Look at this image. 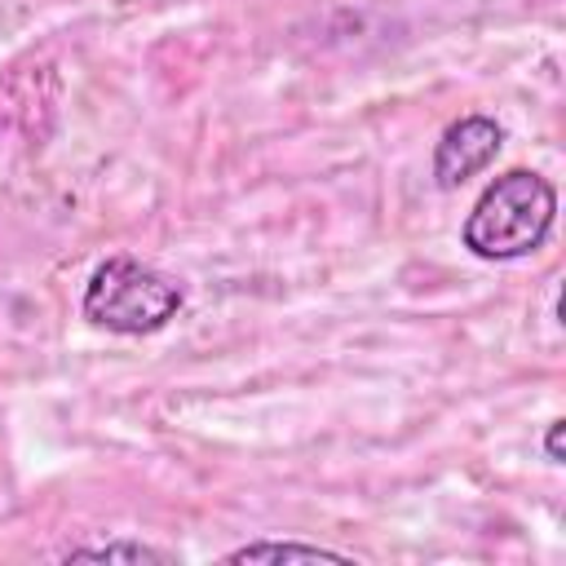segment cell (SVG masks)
Masks as SVG:
<instances>
[{
    "label": "cell",
    "mask_w": 566,
    "mask_h": 566,
    "mask_svg": "<svg viewBox=\"0 0 566 566\" xmlns=\"http://www.w3.org/2000/svg\"><path fill=\"white\" fill-rule=\"evenodd\" d=\"M504 146V128L491 115H460L442 128L438 146H433V181L438 190H460L469 177H478L482 168L495 164Z\"/></svg>",
    "instance_id": "3957f363"
},
{
    "label": "cell",
    "mask_w": 566,
    "mask_h": 566,
    "mask_svg": "<svg viewBox=\"0 0 566 566\" xmlns=\"http://www.w3.org/2000/svg\"><path fill=\"white\" fill-rule=\"evenodd\" d=\"M557 221V190L535 168H509L473 199L460 243L478 261H517L544 248Z\"/></svg>",
    "instance_id": "6da1fadb"
},
{
    "label": "cell",
    "mask_w": 566,
    "mask_h": 566,
    "mask_svg": "<svg viewBox=\"0 0 566 566\" xmlns=\"http://www.w3.org/2000/svg\"><path fill=\"white\" fill-rule=\"evenodd\" d=\"M226 562H354V557L323 544H305V539H252L230 548Z\"/></svg>",
    "instance_id": "277c9868"
},
{
    "label": "cell",
    "mask_w": 566,
    "mask_h": 566,
    "mask_svg": "<svg viewBox=\"0 0 566 566\" xmlns=\"http://www.w3.org/2000/svg\"><path fill=\"white\" fill-rule=\"evenodd\" d=\"M562 429H566V420H548V429H544V460L548 464H562L566 455H562Z\"/></svg>",
    "instance_id": "8992f818"
},
{
    "label": "cell",
    "mask_w": 566,
    "mask_h": 566,
    "mask_svg": "<svg viewBox=\"0 0 566 566\" xmlns=\"http://www.w3.org/2000/svg\"><path fill=\"white\" fill-rule=\"evenodd\" d=\"M181 305H186L181 283L155 265H142L137 256H106L93 270L80 301L84 318L115 336H150L168 327Z\"/></svg>",
    "instance_id": "7a4b0ae2"
},
{
    "label": "cell",
    "mask_w": 566,
    "mask_h": 566,
    "mask_svg": "<svg viewBox=\"0 0 566 566\" xmlns=\"http://www.w3.org/2000/svg\"><path fill=\"white\" fill-rule=\"evenodd\" d=\"M62 562H128V566H142V562H177L168 548H155V544H142V539H106V544H80V548H66Z\"/></svg>",
    "instance_id": "5b68a950"
}]
</instances>
